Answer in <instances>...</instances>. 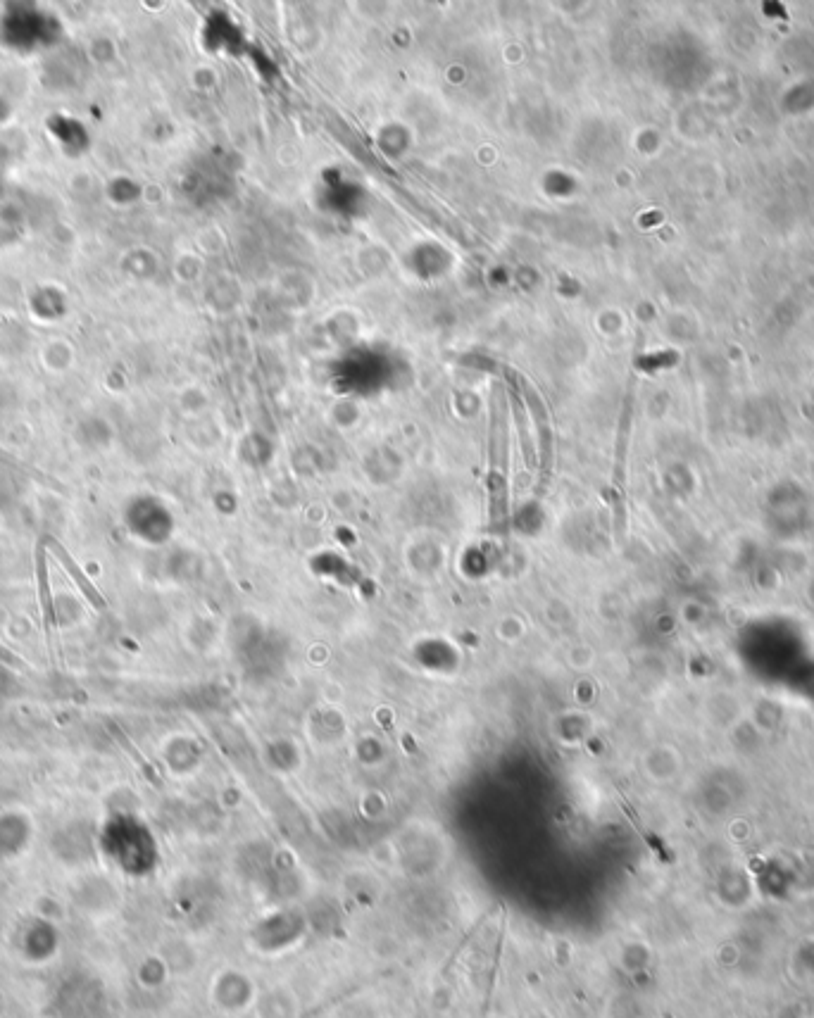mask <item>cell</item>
<instances>
[{
	"label": "cell",
	"mask_w": 814,
	"mask_h": 1018,
	"mask_svg": "<svg viewBox=\"0 0 814 1018\" xmlns=\"http://www.w3.org/2000/svg\"><path fill=\"white\" fill-rule=\"evenodd\" d=\"M507 407L503 388L496 386L491 395V433H488V529L505 533L507 529Z\"/></svg>",
	"instance_id": "1"
},
{
	"label": "cell",
	"mask_w": 814,
	"mask_h": 1018,
	"mask_svg": "<svg viewBox=\"0 0 814 1018\" xmlns=\"http://www.w3.org/2000/svg\"><path fill=\"white\" fill-rule=\"evenodd\" d=\"M48 548L55 552V557L60 559L62 567H65L67 574H70V576L74 578V581H77V586L81 588V593L86 595V600H89L91 605L96 607V609H105V600H103V595H100L98 590H96V586H93V583L89 581V578H86V574H84V571H81L79 564L74 562V559L70 557V552H67L65 548H62V545L58 543V540H53V538H48Z\"/></svg>",
	"instance_id": "2"
},
{
	"label": "cell",
	"mask_w": 814,
	"mask_h": 1018,
	"mask_svg": "<svg viewBox=\"0 0 814 1018\" xmlns=\"http://www.w3.org/2000/svg\"><path fill=\"white\" fill-rule=\"evenodd\" d=\"M36 564H39V590H41V602L43 607H46V617H48V624H53L55 621V612H53V602H50V593H48V581H46V567H43V550H39V555H36Z\"/></svg>",
	"instance_id": "3"
},
{
	"label": "cell",
	"mask_w": 814,
	"mask_h": 1018,
	"mask_svg": "<svg viewBox=\"0 0 814 1018\" xmlns=\"http://www.w3.org/2000/svg\"><path fill=\"white\" fill-rule=\"evenodd\" d=\"M0 662H5V664H10V666H20V669H27V664H24L20 657L12 655L10 650H5L3 645H0Z\"/></svg>",
	"instance_id": "4"
}]
</instances>
